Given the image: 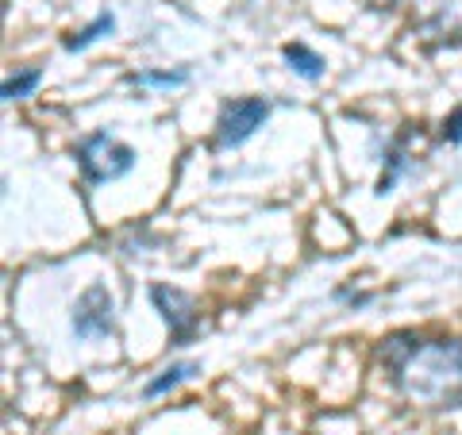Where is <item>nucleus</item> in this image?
Listing matches in <instances>:
<instances>
[{"instance_id":"1","label":"nucleus","mask_w":462,"mask_h":435,"mask_svg":"<svg viewBox=\"0 0 462 435\" xmlns=\"http://www.w3.org/2000/svg\"><path fill=\"white\" fill-rule=\"evenodd\" d=\"M382 362L389 378L409 401L431 409H455L462 404V343L455 339H416L389 336L382 347Z\"/></svg>"},{"instance_id":"2","label":"nucleus","mask_w":462,"mask_h":435,"mask_svg":"<svg viewBox=\"0 0 462 435\" xmlns=\"http://www.w3.org/2000/svg\"><path fill=\"white\" fill-rule=\"evenodd\" d=\"M78 166H81V173H85V178H89L93 185L116 181V178H124V173L135 166V151L127 147V143L112 139L108 132H93V135L81 139V147H78Z\"/></svg>"},{"instance_id":"3","label":"nucleus","mask_w":462,"mask_h":435,"mask_svg":"<svg viewBox=\"0 0 462 435\" xmlns=\"http://www.w3.org/2000/svg\"><path fill=\"white\" fill-rule=\"evenodd\" d=\"M270 116V105L263 97H243V100H231V105H224L220 112V132H216V139H220V147H239V143H247L258 127L266 124Z\"/></svg>"},{"instance_id":"4","label":"nucleus","mask_w":462,"mask_h":435,"mask_svg":"<svg viewBox=\"0 0 462 435\" xmlns=\"http://www.w3.org/2000/svg\"><path fill=\"white\" fill-rule=\"evenodd\" d=\"M151 301H154V309L162 312V320L170 324V336L178 347H185L193 336H197V328H200V312H197V301L189 293H181V289H170V285H154L151 289Z\"/></svg>"},{"instance_id":"5","label":"nucleus","mask_w":462,"mask_h":435,"mask_svg":"<svg viewBox=\"0 0 462 435\" xmlns=\"http://www.w3.org/2000/svg\"><path fill=\"white\" fill-rule=\"evenodd\" d=\"M116 331V304L105 285H89L74 304V336L78 339H97Z\"/></svg>"},{"instance_id":"6","label":"nucleus","mask_w":462,"mask_h":435,"mask_svg":"<svg viewBox=\"0 0 462 435\" xmlns=\"http://www.w3.org/2000/svg\"><path fill=\"white\" fill-rule=\"evenodd\" d=\"M282 54H285V62H289V66H293V69H297V74H300V78H309V81H316V78H320V74H324V58H320V54H316V51H309V47H305V42H289V47H285Z\"/></svg>"},{"instance_id":"7","label":"nucleus","mask_w":462,"mask_h":435,"mask_svg":"<svg viewBox=\"0 0 462 435\" xmlns=\"http://www.w3.org/2000/svg\"><path fill=\"white\" fill-rule=\"evenodd\" d=\"M116 27V20H112V12H100V16L85 27V32H78V35H69L66 39V51H85V47H93V42L100 39V35H108Z\"/></svg>"},{"instance_id":"8","label":"nucleus","mask_w":462,"mask_h":435,"mask_svg":"<svg viewBox=\"0 0 462 435\" xmlns=\"http://www.w3.org/2000/svg\"><path fill=\"white\" fill-rule=\"evenodd\" d=\"M193 374H200V366H197V362H178V366L162 370V378H154V382L147 385V397H158V393H166V389L181 385L185 378H193Z\"/></svg>"},{"instance_id":"9","label":"nucleus","mask_w":462,"mask_h":435,"mask_svg":"<svg viewBox=\"0 0 462 435\" xmlns=\"http://www.w3.org/2000/svg\"><path fill=\"white\" fill-rule=\"evenodd\" d=\"M135 85H158V89H173V85H185L189 81V74L185 69H139V74H132Z\"/></svg>"},{"instance_id":"10","label":"nucleus","mask_w":462,"mask_h":435,"mask_svg":"<svg viewBox=\"0 0 462 435\" xmlns=\"http://www.w3.org/2000/svg\"><path fill=\"white\" fill-rule=\"evenodd\" d=\"M39 81H42L39 69H23V74H12V78L5 81V89H0V97H5V100H20V97L32 93Z\"/></svg>"},{"instance_id":"11","label":"nucleus","mask_w":462,"mask_h":435,"mask_svg":"<svg viewBox=\"0 0 462 435\" xmlns=\"http://www.w3.org/2000/svg\"><path fill=\"white\" fill-rule=\"evenodd\" d=\"M447 143H462V108H455L451 116L443 120V132H439Z\"/></svg>"},{"instance_id":"12","label":"nucleus","mask_w":462,"mask_h":435,"mask_svg":"<svg viewBox=\"0 0 462 435\" xmlns=\"http://www.w3.org/2000/svg\"><path fill=\"white\" fill-rule=\"evenodd\" d=\"M370 5H374V8H389V5H393V0H370Z\"/></svg>"}]
</instances>
